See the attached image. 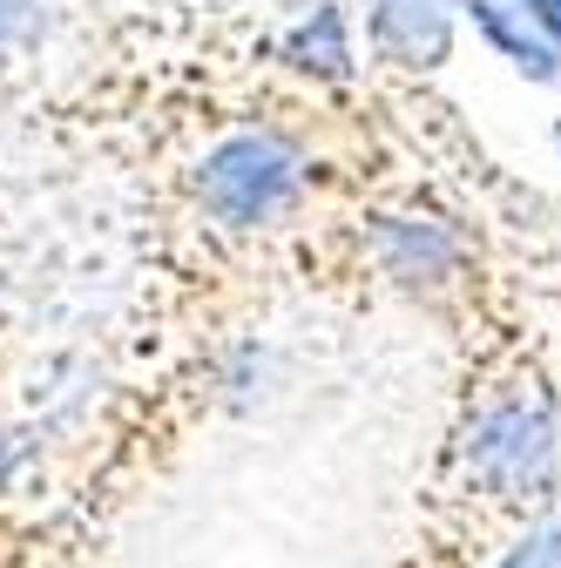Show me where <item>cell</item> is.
I'll return each instance as SVG.
<instances>
[]
</instances>
